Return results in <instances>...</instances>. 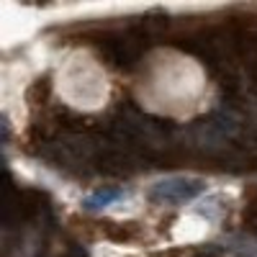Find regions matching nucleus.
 Returning <instances> with one entry per match:
<instances>
[{
    "instance_id": "1",
    "label": "nucleus",
    "mask_w": 257,
    "mask_h": 257,
    "mask_svg": "<svg viewBox=\"0 0 257 257\" xmlns=\"http://www.w3.org/2000/svg\"><path fill=\"white\" fill-rule=\"evenodd\" d=\"M203 190H206L203 180L175 175V178H165L155 183L152 190H149V201L160 206H183V203H190L193 198H198Z\"/></svg>"
},
{
    "instance_id": "2",
    "label": "nucleus",
    "mask_w": 257,
    "mask_h": 257,
    "mask_svg": "<svg viewBox=\"0 0 257 257\" xmlns=\"http://www.w3.org/2000/svg\"><path fill=\"white\" fill-rule=\"evenodd\" d=\"M100 52L105 54L108 62H113L116 67L128 70L139 62L144 44H142V36H137V34H111V36L100 39Z\"/></svg>"
},
{
    "instance_id": "3",
    "label": "nucleus",
    "mask_w": 257,
    "mask_h": 257,
    "mask_svg": "<svg viewBox=\"0 0 257 257\" xmlns=\"http://www.w3.org/2000/svg\"><path fill=\"white\" fill-rule=\"evenodd\" d=\"M118 198H123V188H98L95 193H90V196L82 201V208L85 211H100Z\"/></svg>"
},
{
    "instance_id": "4",
    "label": "nucleus",
    "mask_w": 257,
    "mask_h": 257,
    "mask_svg": "<svg viewBox=\"0 0 257 257\" xmlns=\"http://www.w3.org/2000/svg\"><path fill=\"white\" fill-rule=\"evenodd\" d=\"M244 224H247V229L257 237V208H252V211L247 213V216H244Z\"/></svg>"
},
{
    "instance_id": "5",
    "label": "nucleus",
    "mask_w": 257,
    "mask_h": 257,
    "mask_svg": "<svg viewBox=\"0 0 257 257\" xmlns=\"http://www.w3.org/2000/svg\"><path fill=\"white\" fill-rule=\"evenodd\" d=\"M67 257H85V252H80V249H72Z\"/></svg>"
}]
</instances>
